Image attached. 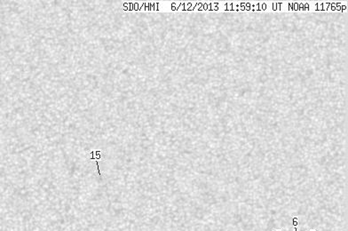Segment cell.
<instances>
[{"label":"cell","mask_w":348,"mask_h":231,"mask_svg":"<svg viewBox=\"0 0 348 231\" xmlns=\"http://www.w3.org/2000/svg\"><path fill=\"white\" fill-rule=\"evenodd\" d=\"M292 223H293V226H294V227H297V217H294V218L292 219Z\"/></svg>","instance_id":"6da1fadb"},{"label":"cell","mask_w":348,"mask_h":231,"mask_svg":"<svg viewBox=\"0 0 348 231\" xmlns=\"http://www.w3.org/2000/svg\"><path fill=\"white\" fill-rule=\"evenodd\" d=\"M295 231H297V227H295Z\"/></svg>","instance_id":"7a4b0ae2"}]
</instances>
